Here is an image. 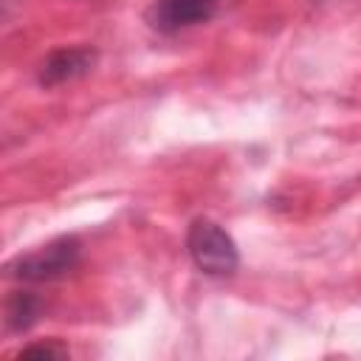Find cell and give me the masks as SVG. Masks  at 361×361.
Masks as SVG:
<instances>
[{
	"label": "cell",
	"mask_w": 361,
	"mask_h": 361,
	"mask_svg": "<svg viewBox=\"0 0 361 361\" xmlns=\"http://www.w3.org/2000/svg\"><path fill=\"white\" fill-rule=\"evenodd\" d=\"M42 316V299L31 290H14L6 299V327L11 333H25L28 327L37 324Z\"/></svg>",
	"instance_id": "5b68a950"
},
{
	"label": "cell",
	"mask_w": 361,
	"mask_h": 361,
	"mask_svg": "<svg viewBox=\"0 0 361 361\" xmlns=\"http://www.w3.org/2000/svg\"><path fill=\"white\" fill-rule=\"evenodd\" d=\"M17 358H68V347H62V344H56V341L28 344V347L17 350Z\"/></svg>",
	"instance_id": "8992f818"
},
{
	"label": "cell",
	"mask_w": 361,
	"mask_h": 361,
	"mask_svg": "<svg viewBox=\"0 0 361 361\" xmlns=\"http://www.w3.org/2000/svg\"><path fill=\"white\" fill-rule=\"evenodd\" d=\"M96 51L87 48V45H79V48H56L51 51L42 62H39V71H37V82L42 87H54V85H65V82H73L85 73L93 71L96 65Z\"/></svg>",
	"instance_id": "277c9868"
},
{
	"label": "cell",
	"mask_w": 361,
	"mask_h": 361,
	"mask_svg": "<svg viewBox=\"0 0 361 361\" xmlns=\"http://www.w3.org/2000/svg\"><path fill=\"white\" fill-rule=\"evenodd\" d=\"M82 259V243L73 234L56 237L48 245L23 254L6 265V274L20 282H54L68 276Z\"/></svg>",
	"instance_id": "7a4b0ae2"
},
{
	"label": "cell",
	"mask_w": 361,
	"mask_h": 361,
	"mask_svg": "<svg viewBox=\"0 0 361 361\" xmlns=\"http://www.w3.org/2000/svg\"><path fill=\"white\" fill-rule=\"evenodd\" d=\"M186 251L206 276H231L240 268V248L234 237L209 217L192 220L186 231Z\"/></svg>",
	"instance_id": "6da1fadb"
},
{
	"label": "cell",
	"mask_w": 361,
	"mask_h": 361,
	"mask_svg": "<svg viewBox=\"0 0 361 361\" xmlns=\"http://www.w3.org/2000/svg\"><path fill=\"white\" fill-rule=\"evenodd\" d=\"M214 6L217 0H152L144 11V20L161 34H175L206 23L214 14Z\"/></svg>",
	"instance_id": "3957f363"
}]
</instances>
